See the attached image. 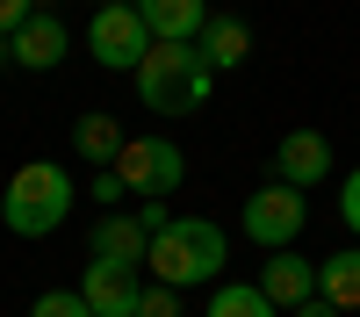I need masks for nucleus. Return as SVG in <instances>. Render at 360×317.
Wrapping results in <instances>:
<instances>
[{
	"label": "nucleus",
	"instance_id": "1",
	"mask_svg": "<svg viewBox=\"0 0 360 317\" xmlns=\"http://www.w3.org/2000/svg\"><path fill=\"white\" fill-rule=\"evenodd\" d=\"M224 259H231V231L217 216H173L152 252H144V274H152L159 288H209V281H224Z\"/></svg>",
	"mask_w": 360,
	"mask_h": 317
},
{
	"label": "nucleus",
	"instance_id": "2",
	"mask_svg": "<svg viewBox=\"0 0 360 317\" xmlns=\"http://www.w3.org/2000/svg\"><path fill=\"white\" fill-rule=\"evenodd\" d=\"M130 79H137V101L152 115H195L217 94V72H209V58L195 44H152Z\"/></svg>",
	"mask_w": 360,
	"mask_h": 317
},
{
	"label": "nucleus",
	"instance_id": "3",
	"mask_svg": "<svg viewBox=\"0 0 360 317\" xmlns=\"http://www.w3.org/2000/svg\"><path fill=\"white\" fill-rule=\"evenodd\" d=\"M65 216H72V173L58 159H29V166L8 173V188H0V224H8L15 238H51Z\"/></svg>",
	"mask_w": 360,
	"mask_h": 317
},
{
	"label": "nucleus",
	"instance_id": "4",
	"mask_svg": "<svg viewBox=\"0 0 360 317\" xmlns=\"http://www.w3.org/2000/svg\"><path fill=\"white\" fill-rule=\"evenodd\" d=\"M303 224H310V195L303 188H288V181H266L245 195V238L259 252H288V245H303Z\"/></svg>",
	"mask_w": 360,
	"mask_h": 317
},
{
	"label": "nucleus",
	"instance_id": "5",
	"mask_svg": "<svg viewBox=\"0 0 360 317\" xmlns=\"http://www.w3.org/2000/svg\"><path fill=\"white\" fill-rule=\"evenodd\" d=\"M86 51H94V65H108V72H137L144 51H152V29H144L137 8H123V0H101L94 22H86Z\"/></svg>",
	"mask_w": 360,
	"mask_h": 317
},
{
	"label": "nucleus",
	"instance_id": "6",
	"mask_svg": "<svg viewBox=\"0 0 360 317\" xmlns=\"http://www.w3.org/2000/svg\"><path fill=\"white\" fill-rule=\"evenodd\" d=\"M115 173H123V188L144 195V202H166L180 181H188V152H180L173 137H130L123 159H115Z\"/></svg>",
	"mask_w": 360,
	"mask_h": 317
},
{
	"label": "nucleus",
	"instance_id": "7",
	"mask_svg": "<svg viewBox=\"0 0 360 317\" xmlns=\"http://www.w3.org/2000/svg\"><path fill=\"white\" fill-rule=\"evenodd\" d=\"M144 267H123V259H86V274H79V296L94 317H137L144 303Z\"/></svg>",
	"mask_w": 360,
	"mask_h": 317
},
{
	"label": "nucleus",
	"instance_id": "8",
	"mask_svg": "<svg viewBox=\"0 0 360 317\" xmlns=\"http://www.w3.org/2000/svg\"><path fill=\"white\" fill-rule=\"evenodd\" d=\"M274 181H288V188H324V181H332V137H324V130H288L281 144H274Z\"/></svg>",
	"mask_w": 360,
	"mask_h": 317
},
{
	"label": "nucleus",
	"instance_id": "9",
	"mask_svg": "<svg viewBox=\"0 0 360 317\" xmlns=\"http://www.w3.org/2000/svg\"><path fill=\"white\" fill-rule=\"evenodd\" d=\"M65 51H72V29L58 22V15H44V8L15 29V72H58Z\"/></svg>",
	"mask_w": 360,
	"mask_h": 317
},
{
	"label": "nucleus",
	"instance_id": "10",
	"mask_svg": "<svg viewBox=\"0 0 360 317\" xmlns=\"http://www.w3.org/2000/svg\"><path fill=\"white\" fill-rule=\"evenodd\" d=\"M259 288H266V303H274L281 317L288 310H303L310 296H317V259H303V252H266V267H259Z\"/></svg>",
	"mask_w": 360,
	"mask_h": 317
},
{
	"label": "nucleus",
	"instance_id": "11",
	"mask_svg": "<svg viewBox=\"0 0 360 317\" xmlns=\"http://www.w3.org/2000/svg\"><path fill=\"white\" fill-rule=\"evenodd\" d=\"M144 252H152V238H144V224L130 209H101V224L86 231V259H123V267H144Z\"/></svg>",
	"mask_w": 360,
	"mask_h": 317
},
{
	"label": "nucleus",
	"instance_id": "12",
	"mask_svg": "<svg viewBox=\"0 0 360 317\" xmlns=\"http://www.w3.org/2000/svg\"><path fill=\"white\" fill-rule=\"evenodd\" d=\"M137 15L152 29V44H195L217 8H209V0H137Z\"/></svg>",
	"mask_w": 360,
	"mask_h": 317
},
{
	"label": "nucleus",
	"instance_id": "13",
	"mask_svg": "<svg viewBox=\"0 0 360 317\" xmlns=\"http://www.w3.org/2000/svg\"><path fill=\"white\" fill-rule=\"evenodd\" d=\"M195 51L209 58V72H238L252 58V22L245 15H209L202 37H195Z\"/></svg>",
	"mask_w": 360,
	"mask_h": 317
},
{
	"label": "nucleus",
	"instance_id": "14",
	"mask_svg": "<svg viewBox=\"0 0 360 317\" xmlns=\"http://www.w3.org/2000/svg\"><path fill=\"white\" fill-rule=\"evenodd\" d=\"M123 144H130V130H123V123H115V115H108V108H86V115H79V123H72V152H79L86 166H101V173H108L115 159H123Z\"/></svg>",
	"mask_w": 360,
	"mask_h": 317
},
{
	"label": "nucleus",
	"instance_id": "15",
	"mask_svg": "<svg viewBox=\"0 0 360 317\" xmlns=\"http://www.w3.org/2000/svg\"><path fill=\"white\" fill-rule=\"evenodd\" d=\"M317 296L332 303V310H360V245L317 259Z\"/></svg>",
	"mask_w": 360,
	"mask_h": 317
},
{
	"label": "nucleus",
	"instance_id": "16",
	"mask_svg": "<svg viewBox=\"0 0 360 317\" xmlns=\"http://www.w3.org/2000/svg\"><path fill=\"white\" fill-rule=\"evenodd\" d=\"M202 317H281V310L266 303V288H259V281H217Z\"/></svg>",
	"mask_w": 360,
	"mask_h": 317
},
{
	"label": "nucleus",
	"instance_id": "17",
	"mask_svg": "<svg viewBox=\"0 0 360 317\" xmlns=\"http://www.w3.org/2000/svg\"><path fill=\"white\" fill-rule=\"evenodd\" d=\"M29 317H94V310H86L79 288H44V296L29 303Z\"/></svg>",
	"mask_w": 360,
	"mask_h": 317
},
{
	"label": "nucleus",
	"instance_id": "18",
	"mask_svg": "<svg viewBox=\"0 0 360 317\" xmlns=\"http://www.w3.org/2000/svg\"><path fill=\"white\" fill-rule=\"evenodd\" d=\"M180 310H188V296H180V288H144V303H137V317H180Z\"/></svg>",
	"mask_w": 360,
	"mask_h": 317
},
{
	"label": "nucleus",
	"instance_id": "19",
	"mask_svg": "<svg viewBox=\"0 0 360 317\" xmlns=\"http://www.w3.org/2000/svg\"><path fill=\"white\" fill-rule=\"evenodd\" d=\"M339 224H346L353 238H360V166H353L346 181H339Z\"/></svg>",
	"mask_w": 360,
	"mask_h": 317
},
{
	"label": "nucleus",
	"instance_id": "20",
	"mask_svg": "<svg viewBox=\"0 0 360 317\" xmlns=\"http://www.w3.org/2000/svg\"><path fill=\"white\" fill-rule=\"evenodd\" d=\"M86 195H94L101 209H123V195H130V188H123V173L108 166V173H94V188H86Z\"/></svg>",
	"mask_w": 360,
	"mask_h": 317
},
{
	"label": "nucleus",
	"instance_id": "21",
	"mask_svg": "<svg viewBox=\"0 0 360 317\" xmlns=\"http://www.w3.org/2000/svg\"><path fill=\"white\" fill-rule=\"evenodd\" d=\"M137 224H144V238H159L173 224V202H137Z\"/></svg>",
	"mask_w": 360,
	"mask_h": 317
},
{
	"label": "nucleus",
	"instance_id": "22",
	"mask_svg": "<svg viewBox=\"0 0 360 317\" xmlns=\"http://www.w3.org/2000/svg\"><path fill=\"white\" fill-rule=\"evenodd\" d=\"M29 15H37V0H0V37H15Z\"/></svg>",
	"mask_w": 360,
	"mask_h": 317
},
{
	"label": "nucleus",
	"instance_id": "23",
	"mask_svg": "<svg viewBox=\"0 0 360 317\" xmlns=\"http://www.w3.org/2000/svg\"><path fill=\"white\" fill-rule=\"evenodd\" d=\"M288 317H346V310H332V303H324V296H310L303 310H288Z\"/></svg>",
	"mask_w": 360,
	"mask_h": 317
},
{
	"label": "nucleus",
	"instance_id": "24",
	"mask_svg": "<svg viewBox=\"0 0 360 317\" xmlns=\"http://www.w3.org/2000/svg\"><path fill=\"white\" fill-rule=\"evenodd\" d=\"M0 72H15V37H0Z\"/></svg>",
	"mask_w": 360,
	"mask_h": 317
}]
</instances>
